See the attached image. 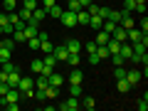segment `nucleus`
<instances>
[{
  "label": "nucleus",
  "mask_w": 148,
  "mask_h": 111,
  "mask_svg": "<svg viewBox=\"0 0 148 111\" xmlns=\"http://www.w3.org/2000/svg\"><path fill=\"white\" fill-rule=\"evenodd\" d=\"M96 57H99V59H109L111 57L109 47H106V45H99V47H96Z\"/></svg>",
  "instance_id": "nucleus-20"
},
{
  "label": "nucleus",
  "mask_w": 148,
  "mask_h": 111,
  "mask_svg": "<svg viewBox=\"0 0 148 111\" xmlns=\"http://www.w3.org/2000/svg\"><path fill=\"white\" fill-rule=\"evenodd\" d=\"M114 77H116V79H123V77H126V67H123V64H119V67L114 69Z\"/></svg>",
  "instance_id": "nucleus-32"
},
{
  "label": "nucleus",
  "mask_w": 148,
  "mask_h": 111,
  "mask_svg": "<svg viewBox=\"0 0 148 111\" xmlns=\"http://www.w3.org/2000/svg\"><path fill=\"white\" fill-rule=\"evenodd\" d=\"M54 3H57V0H42V8H45V10H47V8H52Z\"/></svg>",
  "instance_id": "nucleus-47"
},
{
  "label": "nucleus",
  "mask_w": 148,
  "mask_h": 111,
  "mask_svg": "<svg viewBox=\"0 0 148 111\" xmlns=\"http://www.w3.org/2000/svg\"><path fill=\"white\" fill-rule=\"evenodd\" d=\"M47 79H49V84H52V86H62L64 84V77H62V74H57V72H52Z\"/></svg>",
  "instance_id": "nucleus-13"
},
{
  "label": "nucleus",
  "mask_w": 148,
  "mask_h": 111,
  "mask_svg": "<svg viewBox=\"0 0 148 111\" xmlns=\"http://www.w3.org/2000/svg\"><path fill=\"white\" fill-rule=\"evenodd\" d=\"M37 37H40V42H45V40H49V35H47L45 30H40V32H37Z\"/></svg>",
  "instance_id": "nucleus-45"
},
{
  "label": "nucleus",
  "mask_w": 148,
  "mask_h": 111,
  "mask_svg": "<svg viewBox=\"0 0 148 111\" xmlns=\"http://www.w3.org/2000/svg\"><path fill=\"white\" fill-rule=\"evenodd\" d=\"M84 47H86V52H89V54H94V52H96V47H99V45H96V42H86Z\"/></svg>",
  "instance_id": "nucleus-44"
},
{
  "label": "nucleus",
  "mask_w": 148,
  "mask_h": 111,
  "mask_svg": "<svg viewBox=\"0 0 148 111\" xmlns=\"http://www.w3.org/2000/svg\"><path fill=\"white\" fill-rule=\"evenodd\" d=\"M57 94H59V86H52V84L45 86V99H54Z\"/></svg>",
  "instance_id": "nucleus-18"
},
{
  "label": "nucleus",
  "mask_w": 148,
  "mask_h": 111,
  "mask_svg": "<svg viewBox=\"0 0 148 111\" xmlns=\"http://www.w3.org/2000/svg\"><path fill=\"white\" fill-rule=\"evenodd\" d=\"M67 10H72V12H79V10H82L79 0H67Z\"/></svg>",
  "instance_id": "nucleus-28"
},
{
  "label": "nucleus",
  "mask_w": 148,
  "mask_h": 111,
  "mask_svg": "<svg viewBox=\"0 0 148 111\" xmlns=\"http://www.w3.org/2000/svg\"><path fill=\"white\" fill-rule=\"evenodd\" d=\"M116 89L121 91V94H126V91H131L133 86L128 84V82H126V77H123V79H116Z\"/></svg>",
  "instance_id": "nucleus-15"
},
{
  "label": "nucleus",
  "mask_w": 148,
  "mask_h": 111,
  "mask_svg": "<svg viewBox=\"0 0 148 111\" xmlns=\"http://www.w3.org/2000/svg\"><path fill=\"white\" fill-rule=\"evenodd\" d=\"M96 15H99V17H104V20H106V17H109V8H106V5H99Z\"/></svg>",
  "instance_id": "nucleus-40"
},
{
  "label": "nucleus",
  "mask_w": 148,
  "mask_h": 111,
  "mask_svg": "<svg viewBox=\"0 0 148 111\" xmlns=\"http://www.w3.org/2000/svg\"><path fill=\"white\" fill-rule=\"evenodd\" d=\"M62 12H64V8L57 5V3H54L52 8H47V15H49V17H57V20H59V15H62Z\"/></svg>",
  "instance_id": "nucleus-16"
},
{
  "label": "nucleus",
  "mask_w": 148,
  "mask_h": 111,
  "mask_svg": "<svg viewBox=\"0 0 148 111\" xmlns=\"http://www.w3.org/2000/svg\"><path fill=\"white\" fill-rule=\"evenodd\" d=\"M136 10V3L133 0H123V12H133Z\"/></svg>",
  "instance_id": "nucleus-34"
},
{
  "label": "nucleus",
  "mask_w": 148,
  "mask_h": 111,
  "mask_svg": "<svg viewBox=\"0 0 148 111\" xmlns=\"http://www.w3.org/2000/svg\"><path fill=\"white\" fill-rule=\"evenodd\" d=\"M119 54H121L123 59H131V54H133V49H131V42H121V49H119Z\"/></svg>",
  "instance_id": "nucleus-14"
},
{
  "label": "nucleus",
  "mask_w": 148,
  "mask_h": 111,
  "mask_svg": "<svg viewBox=\"0 0 148 111\" xmlns=\"http://www.w3.org/2000/svg\"><path fill=\"white\" fill-rule=\"evenodd\" d=\"M45 17H47V10H45V8H40V5H37L35 10H32V20H37V22H42Z\"/></svg>",
  "instance_id": "nucleus-11"
},
{
  "label": "nucleus",
  "mask_w": 148,
  "mask_h": 111,
  "mask_svg": "<svg viewBox=\"0 0 148 111\" xmlns=\"http://www.w3.org/2000/svg\"><path fill=\"white\" fill-rule=\"evenodd\" d=\"M138 111H148V94H143V99L138 101Z\"/></svg>",
  "instance_id": "nucleus-37"
},
{
  "label": "nucleus",
  "mask_w": 148,
  "mask_h": 111,
  "mask_svg": "<svg viewBox=\"0 0 148 111\" xmlns=\"http://www.w3.org/2000/svg\"><path fill=\"white\" fill-rule=\"evenodd\" d=\"M10 57H12V49H8V47H0V64H3V62H8Z\"/></svg>",
  "instance_id": "nucleus-26"
},
{
  "label": "nucleus",
  "mask_w": 148,
  "mask_h": 111,
  "mask_svg": "<svg viewBox=\"0 0 148 111\" xmlns=\"http://www.w3.org/2000/svg\"><path fill=\"white\" fill-rule=\"evenodd\" d=\"M101 25H104V17H99V15H91V17H89V27L101 30Z\"/></svg>",
  "instance_id": "nucleus-19"
},
{
  "label": "nucleus",
  "mask_w": 148,
  "mask_h": 111,
  "mask_svg": "<svg viewBox=\"0 0 148 111\" xmlns=\"http://www.w3.org/2000/svg\"><path fill=\"white\" fill-rule=\"evenodd\" d=\"M84 82V72L79 67H72V74H69V84H82Z\"/></svg>",
  "instance_id": "nucleus-8"
},
{
  "label": "nucleus",
  "mask_w": 148,
  "mask_h": 111,
  "mask_svg": "<svg viewBox=\"0 0 148 111\" xmlns=\"http://www.w3.org/2000/svg\"><path fill=\"white\" fill-rule=\"evenodd\" d=\"M138 30L143 32V35H148V20H146V15L141 17V22H138Z\"/></svg>",
  "instance_id": "nucleus-36"
},
{
  "label": "nucleus",
  "mask_w": 148,
  "mask_h": 111,
  "mask_svg": "<svg viewBox=\"0 0 148 111\" xmlns=\"http://www.w3.org/2000/svg\"><path fill=\"white\" fill-rule=\"evenodd\" d=\"M91 3H94V0H79V5H82V8H86V5H91Z\"/></svg>",
  "instance_id": "nucleus-48"
},
{
  "label": "nucleus",
  "mask_w": 148,
  "mask_h": 111,
  "mask_svg": "<svg viewBox=\"0 0 148 111\" xmlns=\"http://www.w3.org/2000/svg\"><path fill=\"white\" fill-rule=\"evenodd\" d=\"M116 25H119V22H114V20H104V25H101V30H104V32H109V35H111Z\"/></svg>",
  "instance_id": "nucleus-27"
},
{
  "label": "nucleus",
  "mask_w": 148,
  "mask_h": 111,
  "mask_svg": "<svg viewBox=\"0 0 148 111\" xmlns=\"http://www.w3.org/2000/svg\"><path fill=\"white\" fill-rule=\"evenodd\" d=\"M133 3H136V10L141 15H146V0H133Z\"/></svg>",
  "instance_id": "nucleus-38"
},
{
  "label": "nucleus",
  "mask_w": 148,
  "mask_h": 111,
  "mask_svg": "<svg viewBox=\"0 0 148 111\" xmlns=\"http://www.w3.org/2000/svg\"><path fill=\"white\" fill-rule=\"evenodd\" d=\"M0 47H5V45H3V37H0Z\"/></svg>",
  "instance_id": "nucleus-49"
},
{
  "label": "nucleus",
  "mask_w": 148,
  "mask_h": 111,
  "mask_svg": "<svg viewBox=\"0 0 148 111\" xmlns=\"http://www.w3.org/2000/svg\"><path fill=\"white\" fill-rule=\"evenodd\" d=\"M99 62H101V59L96 57V52H94V54H89V64H99Z\"/></svg>",
  "instance_id": "nucleus-46"
},
{
  "label": "nucleus",
  "mask_w": 148,
  "mask_h": 111,
  "mask_svg": "<svg viewBox=\"0 0 148 111\" xmlns=\"http://www.w3.org/2000/svg\"><path fill=\"white\" fill-rule=\"evenodd\" d=\"M17 15H20L22 22H30V20H32V10H27V8H20V10H17Z\"/></svg>",
  "instance_id": "nucleus-24"
},
{
  "label": "nucleus",
  "mask_w": 148,
  "mask_h": 111,
  "mask_svg": "<svg viewBox=\"0 0 148 111\" xmlns=\"http://www.w3.org/2000/svg\"><path fill=\"white\" fill-rule=\"evenodd\" d=\"M52 54H54V59H57V62H67V57H69V52H67V47H64V45H54Z\"/></svg>",
  "instance_id": "nucleus-5"
},
{
  "label": "nucleus",
  "mask_w": 148,
  "mask_h": 111,
  "mask_svg": "<svg viewBox=\"0 0 148 111\" xmlns=\"http://www.w3.org/2000/svg\"><path fill=\"white\" fill-rule=\"evenodd\" d=\"M111 37L119 40V42H126V30H123L121 25H116V27H114V32H111Z\"/></svg>",
  "instance_id": "nucleus-10"
},
{
  "label": "nucleus",
  "mask_w": 148,
  "mask_h": 111,
  "mask_svg": "<svg viewBox=\"0 0 148 111\" xmlns=\"http://www.w3.org/2000/svg\"><path fill=\"white\" fill-rule=\"evenodd\" d=\"M89 17H91V15L84 10V8H82V10L77 12V25H89Z\"/></svg>",
  "instance_id": "nucleus-12"
},
{
  "label": "nucleus",
  "mask_w": 148,
  "mask_h": 111,
  "mask_svg": "<svg viewBox=\"0 0 148 111\" xmlns=\"http://www.w3.org/2000/svg\"><path fill=\"white\" fill-rule=\"evenodd\" d=\"M47 84H49L47 77H45V74H37V79H35V89H45Z\"/></svg>",
  "instance_id": "nucleus-21"
},
{
  "label": "nucleus",
  "mask_w": 148,
  "mask_h": 111,
  "mask_svg": "<svg viewBox=\"0 0 148 111\" xmlns=\"http://www.w3.org/2000/svg\"><path fill=\"white\" fill-rule=\"evenodd\" d=\"M79 62H82V54H69L67 57V64H72V67H77Z\"/></svg>",
  "instance_id": "nucleus-33"
},
{
  "label": "nucleus",
  "mask_w": 148,
  "mask_h": 111,
  "mask_svg": "<svg viewBox=\"0 0 148 111\" xmlns=\"http://www.w3.org/2000/svg\"><path fill=\"white\" fill-rule=\"evenodd\" d=\"M0 37H3V27H0Z\"/></svg>",
  "instance_id": "nucleus-50"
},
{
  "label": "nucleus",
  "mask_w": 148,
  "mask_h": 111,
  "mask_svg": "<svg viewBox=\"0 0 148 111\" xmlns=\"http://www.w3.org/2000/svg\"><path fill=\"white\" fill-rule=\"evenodd\" d=\"M20 77H22V72H20V67H15L10 74H8V79H5V84L8 86H17V82H20Z\"/></svg>",
  "instance_id": "nucleus-7"
},
{
  "label": "nucleus",
  "mask_w": 148,
  "mask_h": 111,
  "mask_svg": "<svg viewBox=\"0 0 148 111\" xmlns=\"http://www.w3.org/2000/svg\"><path fill=\"white\" fill-rule=\"evenodd\" d=\"M106 47H109V52H111V54H116L119 49H121V42H119V40H114V37H109V42H106Z\"/></svg>",
  "instance_id": "nucleus-17"
},
{
  "label": "nucleus",
  "mask_w": 148,
  "mask_h": 111,
  "mask_svg": "<svg viewBox=\"0 0 148 111\" xmlns=\"http://www.w3.org/2000/svg\"><path fill=\"white\" fill-rule=\"evenodd\" d=\"M143 37V32L138 30V27H131V30H126V42H138Z\"/></svg>",
  "instance_id": "nucleus-9"
},
{
  "label": "nucleus",
  "mask_w": 148,
  "mask_h": 111,
  "mask_svg": "<svg viewBox=\"0 0 148 111\" xmlns=\"http://www.w3.org/2000/svg\"><path fill=\"white\" fill-rule=\"evenodd\" d=\"M59 20H62V25H64V27H74V25H77V12L64 10L62 15H59Z\"/></svg>",
  "instance_id": "nucleus-3"
},
{
  "label": "nucleus",
  "mask_w": 148,
  "mask_h": 111,
  "mask_svg": "<svg viewBox=\"0 0 148 111\" xmlns=\"http://www.w3.org/2000/svg\"><path fill=\"white\" fill-rule=\"evenodd\" d=\"M94 3H101V0H94Z\"/></svg>",
  "instance_id": "nucleus-51"
},
{
  "label": "nucleus",
  "mask_w": 148,
  "mask_h": 111,
  "mask_svg": "<svg viewBox=\"0 0 148 111\" xmlns=\"http://www.w3.org/2000/svg\"><path fill=\"white\" fill-rule=\"evenodd\" d=\"M40 49H42L45 54H52V49H54V45H49V40H45V42H40Z\"/></svg>",
  "instance_id": "nucleus-31"
},
{
  "label": "nucleus",
  "mask_w": 148,
  "mask_h": 111,
  "mask_svg": "<svg viewBox=\"0 0 148 111\" xmlns=\"http://www.w3.org/2000/svg\"><path fill=\"white\" fill-rule=\"evenodd\" d=\"M0 101H3V96H0Z\"/></svg>",
  "instance_id": "nucleus-52"
},
{
  "label": "nucleus",
  "mask_w": 148,
  "mask_h": 111,
  "mask_svg": "<svg viewBox=\"0 0 148 111\" xmlns=\"http://www.w3.org/2000/svg\"><path fill=\"white\" fill-rule=\"evenodd\" d=\"M12 69H15V64H12L10 59H8V62H3V72H5V74H10Z\"/></svg>",
  "instance_id": "nucleus-43"
},
{
  "label": "nucleus",
  "mask_w": 148,
  "mask_h": 111,
  "mask_svg": "<svg viewBox=\"0 0 148 111\" xmlns=\"http://www.w3.org/2000/svg\"><path fill=\"white\" fill-rule=\"evenodd\" d=\"M69 96H77V99H79L82 96V84H72L69 86Z\"/></svg>",
  "instance_id": "nucleus-30"
},
{
  "label": "nucleus",
  "mask_w": 148,
  "mask_h": 111,
  "mask_svg": "<svg viewBox=\"0 0 148 111\" xmlns=\"http://www.w3.org/2000/svg\"><path fill=\"white\" fill-rule=\"evenodd\" d=\"M96 32H99V35H96V40H94V42L96 45H106V42H109V32H104V30H96Z\"/></svg>",
  "instance_id": "nucleus-22"
},
{
  "label": "nucleus",
  "mask_w": 148,
  "mask_h": 111,
  "mask_svg": "<svg viewBox=\"0 0 148 111\" xmlns=\"http://www.w3.org/2000/svg\"><path fill=\"white\" fill-rule=\"evenodd\" d=\"M25 45H27L30 49H40V37H37V35H35V37H30V40H27Z\"/></svg>",
  "instance_id": "nucleus-29"
},
{
  "label": "nucleus",
  "mask_w": 148,
  "mask_h": 111,
  "mask_svg": "<svg viewBox=\"0 0 148 111\" xmlns=\"http://www.w3.org/2000/svg\"><path fill=\"white\" fill-rule=\"evenodd\" d=\"M17 10V0H5V12H12Z\"/></svg>",
  "instance_id": "nucleus-35"
},
{
  "label": "nucleus",
  "mask_w": 148,
  "mask_h": 111,
  "mask_svg": "<svg viewBox=\"0 0 148 111\" xmlns=\"http://www.w3.org/2000/svg\"><path fill=\"white\" fill-rule=\"evenodd\" d=\"M57 109H59V111H79V109H82V101L77 99V96H69V99L64 101V104H59Z\"/></svg>",
  "instance_id": "nucleus-2"
},
{
  "label": "nucleus",
  "mask_w": 148,
  "mask_h": 111,
  "mask_svg": "<svg viewBox=\"0 0 148 111\" xmlns=\"http://www.w3.org/2000/svg\"><path fill=\"white\" fill-rule=\"evenodd\" d=\"M30 69H32L35 74H42V59H32V62H30Z\"/></svg>",
  "instance_id": "nucleus-25"
},
{
  "label": "nucleus",
  "mask_w": 148,
  "mask_h": 111,
  "mask_svg": "<svg viewBox=\"0 0 148 111\" xmlns=\"http://www.w3.org/2000/svg\"><path fill=\"white\" fill-rule=\"evenodd\" d=\"M111 62H114V64H116V67H119V64H123V62H126V59H123L121 54L116 52V54H111Z\"/></svg>",
  "instance_id": "nucleus-42"
},
{
  "label": "nucleus",
  "mask_w": 148,
  "mask_h": 111,
  "mask_svg": "<svg viewBox=\"0 0 148 111\" xmlns=\"http://www.w3.org/2000/svg\"><path fill=\"white\" fill-rule=\"evenodd\" d=\"M22 8H27V10H35V8H37V0H22Z\"/></svg>",
  "instance_id": "nucleus-41"
},
{
  "label": "nucleus",
  "mask_w": 148,
  "mask_h": 111,
  "mask_svg": "<svg viewBox=\"0 0 148 111\" xmlns=\"http://www.w3.org/2000/svg\"><path fill=\"white\" fill-rule=\"evenodd\" d=\"M141 79H143V77H141V72H138V69H126V82H128L131 86L141 84Z\"/></svg>",
  "instance_id": "nucleus-4"
},
{
  "label": "nucleus",
  "mask_w": 148,
  "mask_h": 111,
  "mask_svg": "<svg viewBox=\"0 0 148 111\" xmlns=\"http://www.w3.org/2000/svg\"><path fill=\"white\" fill-rule=\"evenodd\" d=\"M15 89L20 91L22 96H32V94H35V79H32V77H25V74H22Z\"/></svg>",
  "instance_id": "nucleus-1"
},
{
  "label": "nucleus",
  "mask_w": 148,
  "mask_h": 111,
  "mask_svg": "<svg viewBox=\"0 0 148 111\" xmlns=\"http://www.w3.org/2000/svg\"><path fill=\"white\" fill-rule=\"evenodd\" d=\"M82 109H86V111L96 109V101H94V96H84V101H82Z\"/></svg>",
  "instance_id": "nucleus-23"
},
{
  "label": "nucleus",
  "mask_w": 148,
  "mask_h": 111,
  "mask_svg": "<svg viewBox=\"0 0 148 111\" xmlns=\"http://www.w3.org/2000/svg\"><path fill=\"white\" fill-rule=\"evenodd\" d=\"M106 20H114V22H119V20H121V12H119V10H109V17H106Z\"/></svg>",
  "instance_id": "nucleus-39"
},
{
  "label": "nucleus",
  "mask_w": 148,
  "mask_h": 111,
  "mask_svg": "<svg viewBox=\"0 0 148 111\" xmlns=\"http://www.w3.org/2000/svg\"><path fill=\"white\" fill-rule=\"evenodd\" d=\"M64 47H67L69 54H82V42H79V40H67Z\"/></svg>",
  "instance_id": "nucleus-6"
}]
</instances>
